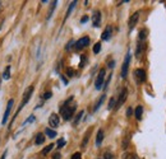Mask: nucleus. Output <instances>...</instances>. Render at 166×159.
Segmentation results:
<instances>
[{"label": "nucleus", "mask_w": 166, "mask_h": 159, "mask_svg": "<svg viewBox=\"0 0 166 159\" xmlns=\"http://www.w3.org/2000/svg\"><path fill=\"white\" fill-rule=\"evenodd\" d=\"M73 99V97H70L68 101L64 103V106L60 108V111H62V113H63V118L65 121H68V120H70V118L73 117V113H74V111H76V108H77V106L76 105H70V106H68V103Z\"/></svg>", "instance_id": "1"}, {"label": "nucleus", "mask_w": 166, "mask_h": 159, "mask_svg": "<svg viewBox=\"0 0 166 159\" xmlns=\"http://www.w3.org/2000/svg\"><path fill=\"white\" fill-rule=\"evenodd\" d=\"M131 52H128L125 59H124V63H123V66H121V78L125 79L126 75H128V69H129V64H131Z\"/></svg>", "instance_id": "2"}, {"label": "nucleus", "mask_w": 166, "mask_h": 159, "mask_svg": "<svg viewBox=\"0 0 166 159\" xmlns=\"http://www.w3.org/2000/svg\"><path fill=\"white\" fill-rule=\"evenodd\" d=\"M105 74H106V70L105 69H101L99 75H97V79H96V82H95V88L97 90H100L104 85V80H105Z\"/></svg>", "instance_id": "3"}, {"label": "nucleus", "mask_w": 166, "mask_h": 159, "mask_svg": "<svg viewBox=\"0 0 166 159\" xmlns=\"http://www.w3.org/2000/svg\"><path fill=\"white\" fill-rule=\"evenodd\" d=\"M32 93H33V87H29L27 90H26V93H24V97H23V101H22V103H21V106H19V108H18V111H17V113H15V116L18 115V112H19L22 108H23V106L24 105H27L28 103V101L31 99V95H32Z\"/></svg>", "instance_id": "4"}, {"label": "nucleus", "mask_w": 166, "mask_h": 159, "mask_svg": "<svg viewBox=\"0 0 166 159\" xmlns=\"http://www.w3.org/2000/svg\"><path fill=\"white\" fill-rule=\"evenodd\" d=\"M13 105H14V101H13V99H9V101H8V105H7V110H5V112H4L3 120H2V125H5V124L8 122V117H9V115H10V111H12Z\"/></svg>", "instance_id": "5"}, {"label": "nucleus", "mask_w": 166, "mask_h": 159, "mask_svg": "<svg viewBox=\"0 0 166 159\" xmlns=\"http://www.w3.org/2000/svg\"><path fill=\"white\" fill-rule=\"evenodd\" d=\"M88 45H89V37H82L76 42L74 47H76V50H82V49L87 47Z\"/></svg>", "instance_id": "6"}, {"label": "nucleus", "mask_w": 166, "mask_h": 159, "mask_svg": "<svg viewBox=\"0 0 166 159\" xmlns=\"http://www.w3.org/2000/svg\"><path fill=\"white\" fill-rule=\"evenodd\" d=\"M59 124H60L59 116H58L56 113H52V115L50 116V118H49V125H50L52 129H56V127L59 126Z\"/></svg>", "instance_id": "7"}, {"label": "nucleus", "mask_w": 166, "mask_h": 159, "mask_svg": "<svg viewBox=\"0 0 166 159\" xmlns=\"http://www.w3.org/2000/svg\"><path fill=\"white\" fill-rule=\"evenodd\" d=\"M126 97H128V89H126V88H123V90H121V93H120V95H119L118 102H116V105H115L116 108H119V107L126 101Z\"/></svg>", "instance_id": "8"}, {"label": "nucleus", "mask_w": 166, "mask_h": 159, "mask_svg": "<svg viewBox=\"0 0 166 159\" xmlns=\"http://www.w3.org/2000/svg\"><path fill=\"white\" fill-rule=\"evenodd\" d=\"M138 19H139V12H136L134 14H132V17L129 18V31H132L136 24L138 23Z\"/></svg>", "instance_id": "9"}, {"label": "nucleus", "mask_w": 166, "mask_h": 159, "mask_svg": "<svg viewBox=\"0 0 166 159\" xmlns=\"http://www.w3.org/2000/svg\"><path fill=\"white\" fill-rule=\"evenodd\" d=\"M134 76L138 83H143L146 80V71L143 69H137L134 70Z\"/></svg>", "instance_id": "10"}, {"label": "nucleus", "mask_w": 166, "mask_h": 159, "mask_svg": "<svg viewBox=\"0 0 166 159\" xmlns=\"http://www.w3.org/2000/svg\"><path fill=\"white\" fill-rule=\"evenodd\" d=\"M92 23H94V27H100V23H101V13L97 10L92 15Z\"/></svg>", "instance_id": "11"}, {"label": "nucleus", "mask_w": 166, "mask_h": 159, "mask_svg": "<svg viewBox=\"0 0 166 159\" xmlns=\"http://www.w3.org/2000/svg\"><path fill=\"white\" fill-rule=\"evenodd\" d=\"M111 27H106V29L102 32V36H101V38L104 39V41H107V39L111 37Z\"/></svg>", "instance_id": "12"}, {"label": "nucleus", "mask_w": 166, "mask_h": 159, "mask_svg": "<svg viewBox=\"0 0 166 159\" xmlns=\"http://www.w3.org/2000/svg\"><path fill=\"white\" fill-rule=\"evenodd\" d=\"M104 140V131L102 130H99L97 131V136H96V146H100L101 143Z\"/></svg>", "instance_id": "13"}, {"label": "nucleus", "mask_w": 166, "mask_h": 159, "mask_svg": "<svg viewBox=\"0 0 166 159\" xmlns=\"http://www.w3.org/2000/svg\"><path fill=\"white\" fill-rule=\"evenodd\" d=\"M142 113H143V107L142 106H137L136 112H134V116H136L137 120H141V118H142Z\"/></svg>", "instance_id": "14"}, {"label": "nucleus", "mask_w": 166, "mask_h": 159, "mask_svg": "<svg viewBox=\"0 0 166 159\" xmlns=\"http://www.w3.org/2000/svg\"><path fill=\"white\" fill-rule=\"evenodd\" d=\"M44 141H45L44 134H37V135H36V140H35L36 144H37V145H41V144H44Z\"/></svg>", "instance_id": "15"}, {"label": "nucleus", "mask_w": 166, "mask_h": 159, "mask_svg": "<svg viewBox=\"0 0 166 159\" xmlns=\"http://www.w3.org/2000/svg\"><path fill=\"white\" fill-rule=\"evenodd\" d=\"M45 134L50 137V139H54L55 136H56V131L55 130H52V129H50V127H47L46 130H45Z\"/></svg>", "instance_id": "16"}, {"label": "nucleus", "mask_w": 166, "mask_h": 159, "mask_svg": "<svg viewBox=\"0 0 166 159\" xmlns=\"http://www.w3.org/2000/svg\"><path fill=\"white\" fill-rule=\"evenodd\" d=\"M76 5H77V2H76V0H74V2H72L70 3V5H69V8H68V10H67V15H65V19L70 15V13L73 12V9H74L76 8Z\"/></svg>", "instance_id": "17"}, {"label": "nucleus", "mask_w": 166, "mask_h": 159, "mask_svg": "<svg viewBox=\"0 0 166 159\" xmlns=\"http://www.w3.org/2000/svg\"><path fill=\"white\" fill-rule=\"evenodd\" d=\"M3 79L4 80H8V79H10V65H8L3 73Z\"/></svg>", "instance_id": "18"}, {"label": "nucleus", "mask_w": 166, "mask_h": 159, "mask_svg": "<svg viewBox=\"0 0 166 159\" xmlns=\"http://www.w3.org/2000/svg\"><path fill=\"white\" fill-rule=\"evenodd\" d=\"M104 101H105V95H101V98L97 101V103H96V106H95V108H94V110H95V111H97V110L101 107V105L104 103Z\"/></svg>", "instance_id": "19"}, {"label": "nucleus", "mask_w": 166, "mask_h": 159, "mask_svg": "<svg viewBox=\"0 0 166 159\" xmlns=\"http://www.w3.org/2000/svg\"><path fill=\"white\" fill-rule=\"evenodd\" d=\"M83 113H84V112H83V111H81V112H79V113H78V115L76 116V120H74V121H73V125H74V126H76V125H77V124H78V122L81 121V118H82V116H83Z\"/></svg>", "instance_id": "20"}, {"label": "nucleus", "mask_w": 166, "mask_h": 159, "mask_svg": "<svg viewBox=\"0 0 166 159\" xmlns=\"http://www.w3.org/2000/svg\"><path fill=\"white\" fill-rule=\"evenodd\" d=\"M56 4H58V2H52V3H51V8H50V12H49V15H47V19H50V18H51V14H52V12H54V9H55V7H56Z\"/></svg>", "instance_id": "21"}, {"label": "nucleus", "mask_w": 166, "mask_h": 159, "mask_svg": "<svg viewBox=\"0 0 166 159\" xmlns=\"http://www.w3.org/2000/svg\"><path fill=\"white\" fill-rule=\"evenodd\" d=\"M52 148H54V144H50V145H47V146H46V148H45V149L42 150V154L45 155V154H47V153H50Z\"/></svg>", "instance_id": "22"}, {"label": "nucleus", "mask_w": 166, "mask_h": 159, "mask_svg": "<svg viewBox=\"0 0 166 159\" xmlns=\"http://www.w3.org/2000/svg\"><path fill=\"white\" fill-rule=\"evenodd\" d=\"M100 51H101V44L97 42V44L94 46V52H95V54H99Z\"/></svg>", "instance_id": "23"}, {"label": "nucleus", "mask_w": 166, "mask_h": 159, "mask_svg": "<svg viewBox=\"0 0 166 159\" xmlns=\"http://www.w3.org/2000/svg\"><path fill=\"white\" fill-rule=\"evenodd\" d=\"M35 121V116H29L28 118H27V120L23 122V126H26L27 124H31V122H33Z\"/></svg>", "instance_id": "24"}, {"label": "nucleus", "mask_w": 166, "mask_h": 159, "mask_svg": "<svg viewBox=\"0 0 166 159\" xmlns=\"http://www.w3.org/2000/svg\"><path fill=\"white\" fill-rule=\"evenodd\" d=\"M115 107V98H111L109 102V110H113Z\"/></svg>", "instance_id": "25"}, {"label": "nucleus", "mask_w": 166, "mask_h": 159, "mask_svg": "<svg viewBox=\"0 0 166 159\" xmlns=\"http://www.w3.org/2000/svg\"><path fill=\"white\" fill-rule=\"evenodd\" d=\"M56 145H58V148H63V146L65 145V140H64V139H59Z\"/></svg>", "instance_id": "26"}, {"label": "nucleus", "mask_w": 166, "mask_h": 159, "mask_svg": "<svg viewBox=\"0 0 166 159\" xmlns=\"http://www.w3.org/2000/svg\"><path fill=\"white\" fill-rule=\"evenodd\" d=\"M51 95H52V93H51V92H46V93L42 95V98H44V99H50V98H51Z\"/></svg>", "instance_id": "27"}, {"label": "nucleus", "mask_w": 166, "mask_h": 159, "mask_svg": "<svg viewBox=\"0 0 166 159\" xmlns=\"http://www.w3.org/2000/svg\"><path fill=\"white\" fill-rule=\"evenodd\" d=\"M88 135H89V132H87V135L84 136V140H83V143H82V148H86V144H87V141H88Z\"/></svg>", "instance_id": "28"}, {"label": "nucleus", "mask_w": 166, "mask_h": 159, "mask_svg": "<svg viewBox=\"0 0 166 159\" xmlns=\"http://www.w3.org/2000/svg\"><path fill=\"white\" fill-rule=\"evenodd\" d=\"M67 74H68V76H74V70L73 69H67Z\"/></svg>", "instance_id": "29"}, {"label": "nucleus", "mask_w": 166, "mask_h": 159, "mask_svg": "<svg viewBox=\"0 0 166 159\" xmlns=\"http://www.w3.org/2000/svg\"><path fill=\"white\" fill-rule=\"evenodd\" d=\"M146 38V31L143 29L141 33H139V39H141V41H143V39Z\"/></svg>", "instance_id": "30"}, {"label": "nucleus", "mask_w": 166, "mask_h": 159, "mask_svg": "<svg viewBox=\"0 0 166 159\" xmlns=\"http://www.w3.org/2000/svg\"><path fill=\"white\" fill-rule=\"evenodd\" d=\"M73 44H74V41H69V42H68V45L65 46V50H70V49L73 47Z\"/></svg>", "instance_id": "31"}, {"label": "nucleus", "mask_w": 166, "mask_h": 159, "mask_svg": "<svg viewBox=\"0 0 166 159\" xmlns=\"http://www.w3.org/2000/svg\"><path fill=\"white\" fill-rule=\"evenodd\" d=\"M132 113H133V110H132L131 107H129V108L126 110V116H128V117H131V116H132Z\"/></svg>", "instance_id": "32"}, {"label": "nucleus", "mask_w": 166, "mask_h": 159, "mask_svg": "<svg viewBox=\"0 0 166 159\" xmlns=\"http://www.w3.org/2000/svg\"><path fill=\"white\" fill-rule=\"evenodd\" d=\"M72 159H81V153H76V154H73Z\"/></svg>", "instance_id": "33"}, {"label": "nucleus", "mask_w": 166, "mask_h": 159, "mask_svg": "<svg viewBox=\"0 0 166 159\" xmlns=\"http://www.w3.org/2000/svg\"><path fill=\"white\" fill-rule=\"evenodd\" d=\"M81 59H82V60H81V64H79V66H81V68H83V66H84V61H86V56H82Z\"/></svg>", "instance_id": "34"}, {"label": "nucleus", "mask_w": 166, "mask_h": 159, "mask_svg": "<svg viewBox=\"0 0 166 159\" xmlns=\"http://www.w3.org/2000/svg\"><path fill=\"white\" fill-rule=\"evenodd\" d=\"M87 21H88V17L84 15V17H82V19H81V23H86Z\"/></svg>", "instance_id": "35"}, {"label": "nucleus", "mask_w": 166, "mask_h": 159, "mask_svg": "<svg viewBox=\"0 0 166 159\" xmlns=\"http://www.w3.org/2000/svg\"><path fill=\"white\" fill-rule=\"evenodd\" d=\"M60 153H56V154H54V156H52V159H60Z\"/></svg>", "instance_id": "36"}, {"label": "nucleus", "mask_w": 166, "mask_h": 159, "mask_svg": "<svg viewBox=\"0 0 166 159\" xmlns=\"http://www.w3.org/2000/svg\"><path fill=\"white\" fill-rule=\"evenodd\" d=\"M114 65H115V61H110L109 63V68H114Z\"/></svg>", "instance_id": "37"}, {"label": "nucleus", "mask_w": 166, "mask_h": 159, "mask_svg": "<svg viewBox=\"0 0 166 159\" xmlns=\"http://www.w3.org/2000/svg\"><path fill=\"white\" fill-rule=\"evenodd\" d=\"M62 80H63V83H64V84H68V80H67V79H65L63 75H62Z\"/></svg>", "instance_id": "38"}, {"label": "nucleus", "mask_w": 166, "mask_h": 159, "mask_svg": "<svg viewBox=\"0 0 166 159\" xmlns=\"http://www.w3.org/2000/svg\"><path fill=\"white\" fill-rule=\"evenodd\" d=\"M7 158V151H4V154L2 155V158H0V159H5Z\"/></svg>", "instance_id": "39"}]
</instances>
